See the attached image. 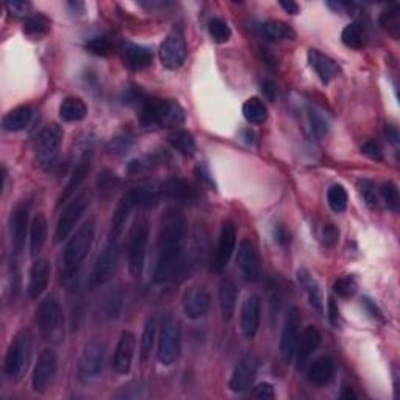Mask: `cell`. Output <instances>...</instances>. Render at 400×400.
<instances>
[{
	"label": "cell",
	"instance_id": "obj_1",
	"mask_svg": "<svg viewBox=\"0 0 400 400\" xmlns=\"http://www.w3.org/2000/svg\"><path fill=\"white\" fill-rule=\"evenodd\" d=\"M187 219L180 213L169 210L163 216L153 268V281L157 285L169 283L179 276L187 246Z\"/></svg>",
	"mask_w": 400,
	"mask_h": 400
},
{
	"label": "cell",
	"instance_id": "obj_2",
	"mask_svg": "<svg viewBox=\"0 0 400 400\" xmlns=\"http://www.w3.org/2000/svg\"><path fill=\"white\" fill-rule=\"evenodd\" d=\"M95 235V220L88 219L83 222L69 241L66 242L64 250L60 258V272L64 280H71L78 276L88 254L93 247Z\"/></svg>",
	"mask_w": 400,
	"mask_h": 400
},
{
	"label": "cell",
	"instance_id": "obj_3",
	"mask_svg": "<svg viewBox=\"0 0 400 400\" xmlns=\"http://www.w3.org/2000/svg\"><path fill=\"white\" fill-rule=\"evenodd\" d=\"M187 121V113L175 100L147 99L141 108L143 127H179Z\"/></svg>",
	"mask_w": 400,
	"mask_h": 400
},
{
	"label": "cell",
	"instance_id": "obj_4",
	"mask_svg": "<svg viewBox=\"0 0 400 400\" xmlns=\"http://www.w3.org/2000/svg\"><path fill=\"white\" fill-rule=\"evenodd\" d=\"M147 242H149V222L144 216H138L133 222L127 240V263L131 277L143 276Z\"/></svg>",
	"mask_w": 400,
	"mask_h": 400
},
{
	"label": "cell",
	"instance_id": "obj_5",
	"mask_svg": "<svg viewBox=\"0 0 400 400\" xmlns=\"http://www.w3.org/2000/svg\"><path fill=\"white\" fill-rule=\"evenodd\" d=\"M32 358V339L28 333H20L14 338L5 355L4 370L6 379L20 380L28 369V363Z\"/></svg>",
	"mask_w": 400,
	"mask_h": 400
},
{
	"label": "cell",
	"instance_id": "obj_6",
	"mask_svg": "<svg viewBox=\"0 0 400 400\" xmlns=\"http://www.w3.org/2000/svg\"><path fill=\"white\" fill-rule=\"evenodd\" d=\"M182 349V327L177 317L166 314L161 321L157 358L163 366H170L179 358Z\"/></svg>",
	"mask_w": 400,
	"mask_h": 400
},
{
	"label": "cell",
	"instance_id": "obj_7",
	"mask_svg": "<svg viewBox=\"0 0 400 400\" xmlns=\"http://www.w3.org/2000/svg\"><path fill=\"white\" fill-rule=\"evenodd\" d=\"M117 264H119V246H117V241L114 238H110L100 250L98 260H95L90 278L91 290H95V288L108 283V281L114 277Z\"/></svg>",
	"mask_w": 400,
	"mask_h": 400
},
{
	"label": "cell",
	"instance_id": "obj_8",
	"mask_svg": "<svg viewBox=\"0 0 400 400\" xmlns=\"http://www.w3.org/2000/svg\"><path fill=\"white\" fill-rule=\"evenodd\" d=\"M91 204V192H81L80 196L71 199V202L66 205L63 210L60 219L57 222V230H55V242H63L64 240L69 238V235L73 232V228L83 218L85 211Z\"/></svg>",
	"mask_w": 400,
	"mask_h": 400
},
{
	"label": "cell",
	"instance_id": "obj_9",
	"mask_svg": "<svg viewBox=\"0 0 400 400\" xmlns=\"http://www.w3.org/2000/svg\"><path fill=\"white\" fill-rule=\"evenodd\" d=\"M61 143H63V131L58 125L52 124L49 127L41 130L35 143L36 161L44 167L54 165L58 157V152H60Z\"/></svg>",
	"mask_w": 400,
	"mask_h": 400
},
{
	"label": "cell",
	"instance_id": "obj_10",
	"mask_svg": "<svg viewBox=\"0 0 400 400\" xmlns=\"http://www.w3.org/2000/svg\"><path fill=\"white\" fill-rule=\"evenodd\" d=\"M105 361V347L99 341L86 343L78 358V375L81 380L90 382L102 374Z\"/></svg>",
	"mask_w": 400,
	"mask_h": 400
},
{
	"label": "cell",
	"instance_id": "obj_11",
	"mask_svg": "<svg viewBox=\"0 0 400 400\" xmlns=\"http://www.w3.org/2000/svg\"><path fill=\"white\" fill-rule=\"evenodd\" d=\"M36 322H38V329L44 339L54 336V333L60 327L61 307L54 294H49L41 300L38 310H36Z\"/></svg>",
	"mask_w": 400,
	"mask_h": 400
},
{
	"label": "cell",
	"instance_id": "obj_12",
	"mask_svg": "<svg viewBox=\"0 0 400 400\" xmlns=\"http://www.w3.org/2000/svg\"><path fill=\"white\" fill-rule=\"evenodd\" d=\"M187 41H184V36L180 32L169 33L160 46V60L169 71L182 68L184 60H187Z\"/></svg>",
	"mask_w": 400,
	"mask_h": 400
},
{
	"label": "cell",
	"instance_id": "obj_13",
	"mask_svg": "<svg viewBox=\"0 0 400 400\" xmlns=\"http://www.w3.org/2000/svg\"><path fill=\"white\" fill-rule=\"evenodd\" d=\"M299 327H300L299 310L295 307H291L286 313L283 330H281V336H280V353L281 358H283V361L288 363V365L294 360L295 344H298V339L300 335Z\"/></svg>",
	"mask_w": 400,
	"mask_h": 400
},
{
	"label": "cell",
	"instance_id": "obj_14",
	"mask_svg": "<svg viewBox=\"0 0 400 400\" xmlns=\"http://www.w3.org/2000/svg\"><path fill=\"white\" fill-rule=\"evenodd\" d=\"M57 353L52 349H44L40 353L32 375V384L36 392H44L49 388L57 372Z\"/></svg>",
	"mask_w": 400,
	"mask_h": 400
},
{
	"label": "cell",
	"instance_id": "obj_15",
	"mask_svg": "<svg viewBox=\"0 0 400 400\" xmlns=\"http://www.w3.org/2000/svg\"><path fill=\"white\" fill-rule=\"evenodd\" d=\"M321 343H322L321 333L316 327H313V325H310V327L303 329V331H300L298 344H295V352H294L295 367H298V370H302L307 366L311 355L319 349Z\"/></svg>",
	"mask_w": 400,
	"mask_h": 400
},
{
	"label": "cell",
	"instance_id": "obj_16",
	"mask_svg": "<svg viewBox=\"0 0 400 400\" xmlns=\"http://www.w3.org/2000/svg\"><path fill=\"white\" fill-rule=\"evenodd\" d=\"M210 293L204 285H194L183 295V310L189 319H200L210 310Z\"/></svg>",
	"mask_w": 400,
	"mask_h": 400
},
{
	"label": "cell",
	"instance_id": "obj_17",
	"mask_svg": "<svg viewBox=\"0 0 400 400\" xmlns=\"http://www.w3.org/2000/svg\"><path fill=\"white\" fill-rule=\"evenodd\" d=\"M135 351H136V341L133 336L131 331H122L121 338L117 341L114 357H113V369L116 374L125 375L130 372L133 358H135Z\"/></svg>",
	"mask_w": 400,
	"mask_h": 400
},
{
	"label": "cell",
	"instance_id": "obj_18",
	"mask_svg": "<svg viewBox=\"0 0 400 400\" xmlns=\"http://www.w3.org/2000/svg\"><path fill=\"white\" fill-rule=\"evenodd\" d=\"M236 264H238V268L246 280L257 281L260 278L261 273L260 258H258V252L250 241L242 240L240 242L238 255H236Z\"/></svg>",
	"mask_w": 400,
	"mask_h": 400
},
{
	"label": "cell",
	"instance_id": "obj_19",
	"mask_svg": "<svg viewBox=\"0 0 400 400\" xmlns=\"http://www.w3.org/2000/svg\"><path fill=\"white\" fill-rule=\"evenodd\" d=\"M163 196L179 205H194L199 200V191L194 184L183 179H170L161 188Z\"/></svg>",
	"mask_w": 400,
	"mask_h": 400
},
{
	"label": "cell",
	"instance_id": "obj_20",
	"mask_svg": "<svg viewBox=\"0 0 400 400\" xmlns=\"http://www.w3.org/2000/svg\"><path fill=\"white\" fill-rule=\"evenodd\" d=\"M260 316H261V302L257 294H250L244 300L241 308V330L246 338H255L260 329Z\"/></svg>",
	"mask_w": 400,
	"mask_h": 400
},
{
	"label": "cell",
	"instance_id": "obj_21",
	"mask_svg": "<svg viewBox=\"0 0 400 400\" xmlns=\"http://www.w3.org/2000/svg\"><path fill=\"white\" fill-rule=\"evenodd\" d=\"M235 247H236V228L232 222L227 220L222 224L220 228L216 261H214V268H216L218 272H222L227 268V264L233 255Z\"/></svg>",
	"mask_w": 400,
	"mask_h": 400
},
{
	"label": "cell",
	"instance_id": "obj_22",
	"mask_svg": "<svg viewBox=\"0 0 400 400\" xmlns=\"http://www.w3.org/2000/svg\"><path fill=\"white\" fill-rule=\"evenodd\" d=\"M49 280H50V266L47 260L38 258V260L33 261L30 272H28V283H27L28 298L33 300L40 299L42 293L46 291V288L49 286Z\"/></svg>",
	"mask_w": 400,
	"mask_h": 400
},
{
	"label": "cell",
	"instance_id": "obj_23",
	"mask_svg": "<svg viewBox=\"0 0 400 400\" xmlns=\"http://www.w3.org/2000/svg\"><path fill=\"white\" fill-rule=\"evenodd\" d=\"M138 206V197H136V189H129L122 197L119 199V202L116 205V210L113 218H111V238L117 240L124 230L125 222H127L131 210Z\"/></svg>",
	"mask_w": 400,
	"mask_h": 400
},
{
	"label": "cell",
	"instance_id": "obj_24",
	"mask_svg": "<svg viewBox=\"0 0 400 400\" xmlns=\"http://www.w3.org/2000/svg\"><path fill=\"white\" fill-rule=\"evenodd\" d=\"M255 377H257V361L252 357L244 358L236 365L230 377V382H228V388H230L233 392H246L252 388V384H254Z\"/></svg>",
	"mask_w": 400,
	"mask_h": 400
},
{
	"label": "cell",
	"instance_id": "obj_25",
	"mask_svg": "<svg viewBox=\"0 0 400 400\" xmlns=\"http://www.w3.org/2000/svg\"><path fill=\"white\" fill-rule=\"evenodd\" d=\"M28 230V210L25 206H18L10 216V233H11V246L14 254H20L25 246Z\"/></svg>",
	"mask_w": 400,
	"mask_h": 400
},
{
	"label": "cell",
	"instance_id": "obj_26",
	"mask_svg": "<svg viewBox=\"0 0 400 400\" xmlns=\"http://www.w3.org/2000/svg\"><path fill=\"white\" fill-rule=\"evenodd\" d=\"M308 63L313 71L317 73V77L321 78L324 85H329L333 78L339 76V66L335 60H331L330 57L324 55L322 52L311 49L308 50Z\"/></svg>",
	"mask_w": 400,
	"mask_h": 400
},
{
	"label": "cell",
	"instance_id": "obj_27",
	"mask_svg": "<svg viewBox=\"0 0 400 400\" xmlns=\"http://www.w3.org/2000/svg\"><path fill=\"white\" fill-rule=\"evenodd\" d=\"M122 60L130 71H143L149 68L153 61L152 50L139 44L127 42L122 49Z\"/></svg>",
	"mask_w": 400,
	"mask_h": 400
},
{
	"label": "cell",
	"instance_id": "obj_28",
	"mask_svg": "<svg viewBox=\"0 0 400 400\" xmlns=\"http://www.w3.org/2000/svg\"><path fill=\"white\" fill-rule=\"evenodd\" d=\"M298 281L302 286L303 293L307 294L310 305L313 307V310H316L319 314H324V295L317 280L311 276L308 269L302 268L298 271Z\"/></svg>",
	"mask_w": 400,
	"mask_h": 400
},
{
	"label": "cell",
	"instance_id": "obj_29",
	"mask_svg": "<svg viewBox=\"0 0 400 400\" xmlns=\"http://www.w3.org/2000/svg\"><path fill=\"white\" fill-rule=\"evenodd\" d=\"M90 169H91V157L90 155H85V157L77 163V166L76 169H73L68 184H66V188L63 189L60 199H58V206L69 202V200L73 197V194H76L78 188L81 187V183L85 182L88 172H90Z\"/></svg>",
	"mask_w": 400,
	"mask_h": 400
},
{
	"label": "cell",
	"instance_id": "obj_30",
	"mask_svg": "<svg viewBox=\"0 0 400 400\" xmlns=\"http://www.w3.org/2000/svg\"><path fill=\"white\" fill-rule=\"evenodd\" d=\"M308 382L316 387H325L335 375V363L330 357H321L311 363L308 367Z\"/></svg>",
	"mask_w": 400,
	"mask_h": 400
},
{
	"label": "cell",
	"instance_id": "obj_31",
	"mask_svg": "<svg viewBox=\"0 0 400 400\" xmlns=\"http://www.w3.org/2000/svg\"><path fill=\"white\" fill-rule=\"evenodd\" d=\"M33 117V110L27 105H22L8 111L2 119V129L5 131H22L28 127V124L32 122Z\"/></svg>",
	"mask_w": 400,
	"mask_h": 400
},
{
	"label": "cell",
	"instance_id": "obj_32",
	"mask_svg": "<svg viewBox=\"0 0 400 400\" xmlns=\"http://www.w3.org/2000/svg\"><path fill=\"white\" fill-rule=\"evenodd\" d=\"M236 299H238V291L232 280H222L219 286V305L220 313L225 321H232L236 310Z\"/></svg>",
	"mask_w": 400,
	"mask_h": 400
},
{
	"label": "cell",
	"instance_id": "obj_33",
	"mask_svg": "<svg viewBox=\"0 0 400 400\" xmlns=\"http://www.w3.org/2000/svg\"><path fill=\"white\" fill-rule=\"evenodd\" d=\"M260 33L266 41L269 42H278L285 40H294L295 32L291 25L285 24L281 20H266L260 27Z\"/></svg>",
	"mask_w": 400,
	"mask_h": 400
},
{
	"label": "cell",
	"instance_id": "obj_34",
	"mask_svg": "<svg viewBox=\"0 0 400 400\" xmlns=\"http://www.w3.org/2000/svg\"><path fill=\"white\" fill-rule=\"evenodd\" d=\"M47 241V219L42 213H38L30 225V255L35 258L40 255L44 244Z\"/></svg>",
	"mask_w": 400,
	"mask_h": 400
},
{
	"label": "cell",
	"instance_id": "obj_35",
	"mask_svg": "<svg viewBox=\"0 0 400 400\" xmlns=\"http://www.w3.org/2000/svg\"><path fill=\"white\" fill-rule=\"evenodd\" d=\"M88 114L86 103L78 98H66L60 105V117L64 122H80Z\"/></svg>",
	"mask_w": 400,
	"mask_h": 400
},
{
	"label": "cell",
	"instance_id": "obj_36",
	"mask_svg": "<svg viewBox=\"0 0 400 400\" xmlns=\"http://www.w3.org/2000/svg\"><path fill=\"white\" fill-rule=\"evenodd\" d=\"M242 114L249 124L261 125L268 121V107L260 98H250L244 102Z\"/></svg>",
	"mask_w": 400,
	"mask_h": 400
},
{
	"label": "cell",
	"instance_id": "obj_37",
	"mask_svg": "<svg viewBox=\"0 0 400 400\" xmlns=\"http://www.w3.org/2000/svg\"><path fill=\"white\" fill-rule=\"evenodd\" d=\"M50 28H52L50 19L41 13H36L25 19L22 30H24L27 36H30V38H40V36L47 35L50 32Z\"/></svg>",
	"mask_w": 400,
	"mask_h": 400
},
{
	"label": "cell",
	"instance_id": "obj_38",
	"mask_svg": "<svg viewBox=\"0 0 400 400\" xmlns=\"http://www.w3.org/2000/svg\"><path fill=\"white\" fill-rule=\"evenodd\" d=\"M169 143L183 155H192L196 152V141L187 130H177L172 135H169Z\"/></svg>",
	"mask_w": 400,
	"mask_h": 400
},
{
	"label": "cell",
	"instance_id": "obj_39",
	"mask_svg": "<svg viewBox=\"0 0 400 400\" xmlns=\"http://www.w3.org/2000/svg\"><path fill=\"white\" fill-rule=\"evenodd\" d=\"M341 40H343L347 47L358 50L365 46V30H363V27L358 22H351L349 25H346L343 33H341Z\"/></svg>",
	"mask_w": 400,
	"mask_h": 400
},
{
	"label": "cell",
	"instance_id": "obj_40",
	"mask_svg": "<svg viewBox=\"0 0 400 400\" xmlns=\"http://www.w3.org/2000/svg\"><path fill=\"white\" fill-rule=\"evenodd\" d=\"M380 25L383 30H387L392 38L399 40V35H400V11H399V6L394 5L391 6L389 10L383 11L380 14Z\"/></svg>",
	"mask_w": 400,
	"mask_h": 400
},
{
	"label": "cell",
	"instance_id": "obj_41",
	"mask_svg": "<svg viewBox=\"0 0 400 400\" xmlns=\"http://www.w3.org/2000/svg\"><path fill=\"white\" fill-rule=\"evenodd\" d=\"M155 335H157V321H155V317H149L144 325L143 336H141L139 351H141V358H143V361H146L151 357V352L153 349V343H155Z\"/></svg>",
	"mask_w": 400,
	"mask_h": 400
},
{
	"label": "cell",
	"instance_id": "obj_42",
	"mask_svg": "<svg viewBox=\"0 0 400 400\" xmlns=\"http://www.w3.org/2000/svg\"><path fill=\"white\" fill-rule=\"evenodd\" d=\"M347 191L344 189L343 184H333L327 191V202L330 205L331 211L335 213H343L347 208Z\"/></svg>",
	"mask_w": 400,
	"mask_h": 400
},
{
	"label": "cell",
	"instance_id": "obj_43",
	"mask_svg": "<svg viewBox=\"0 0 400 400\" xmlns=\"http://www.w3.org/2000/svg\"><path fill=\"white\" fill-rule=\"evenodd\" d=\"M208 33L213 38V41H216L219 44L227 42L232 38V28L228 27L227 22L220 18H213L208 22Z\"/></svg>",
	"mask_w": 400,
	"mask_h": 400
},
{
	"label": "cell",
	"instance_id": "obj_44",
	"mask_svg": "<svg viewBox=\"0 0 400 400\" xmlns=\"http://www.w3.org/2000/svg\"><path fill=\"white\" fill-rule=\"evenodd\" d=\"M85 47L93 55L108 57L113 52V42H111L108 36H93L91 40L86 41Z\"/></svg>",
	"mask_w": 400,
	"mask_h": 400
},
{
	"label": "cell",
	"instance_id": "obj_45",
	"mask_svg": "<svg viewBox=\"0 0 400 400\" xmlns=\"http://www.w3.org/2000/svg\"><path fill=\"white\" fill-rule=\"evenodd\" d=\"M136 189V197H138V206L143 208H152V206L158 205L161 192L158 188L153 187H139Z\"/></svg>",
	"mask_w": 400,
	"mask_h": 400
},
{
	"label": "cell",
	"instance_id": "obj_46",
	"mask_svg": "<svg viewBox=\"0 0 400 400\" xmlns=\"http://www.w3.org/2000/svg\"><path fill=\"white\" fill-rule=\"evenodd\" d=\"M380 196L382 200L387 205V208L391 211H397L399 210V202H400V196H399V189L392 182H387L382 184L380 188Z\"/></svg>",
	"mask_w": 400,
	"mask_h": 400
},
{
	"label": "cell",
	"instance_id": "obj_47",
	"mask_svg": "<svg viewBox=\"0 0 400 400\" xmlns=\"http://www.w3.org/2000/svg\"><path fill=\"white\" fill-rule=\"evenodd\" d=\"M333 293L343 299L352 298V295L357 293V281L351 276L339 277L335 283H333Z\"/></svg>",
	"mask_w": 400,
	"mask_h": 400
},
{
	"label": "cell",
	"instance_id": "obj_48",
	"mask_svg": "<svg viewBox=\"0 0 400 400\" xmlns=\"http://www.w3.org/2000/svg\"><path fill=\"white\" fill-rule=\"evenodd\" d=\"M358 192L370 210H375L379 206V194H377L375 184L372 182L361 180L358 183Z\"/></svg>",
	"mask_w": 400,
	"mask_h": 400
},
{
	"label": "cell",
	"instance_id": "obj_49",
	"mask_svg": "<svg viewBox=\"0 0 400 400\" xmlns=\"http://www.w3.org/2000/svg\"><path fill=\"white\" fill-rule=\"evenodd\" d=\"M5 8L14 18L27 19L28 13H30L33 8V5L30 2H27V0H8V2L5 4Z\"/></svg>",
	"mask_w": 400,
	"mask_h": 400
},
{
	"label": "cell",
	"instance_id": "obj_50",
	"mask_svg": "<svg viewBox=\"0 0 400 400\" xmlns=\"http://www.w3.org/2000/svg\"><path fill=\"white\" fill-rule=\"evenodd\" d=\"M310 122H311V130H313L317 138H322L325 133L329 131L327 121H325L317 111H310Z\"/></svg>",
	"mask_w": 400,
	"mask_h": 400
},
{
	"label": "cell",
	"instance_id": "obj_51",
	"mask_svg": "<svg viewBox=\"0 0 400 400\" xmlns=\"http://www.w3.org/2000/svg\"><path fill=\"white\" fill-rule=\"evenodd\" d=\"M361 152L366 155L367 158L370 160H375V161H382L383 160V151L379 143H375V141H367V143L363 144L361 147Z\"/></svg>",
	"mask_w": 400,
	"mask_h": 400
},
{
	"label": "cell",
	"instance_id": "obj_52",
	"mask_svg": "<svg viewBox=\"0 0 400 400\" xmlns=\"http://www.w3.org/2000/svg\"><path fill=\"white\" fill-rule=\"evenodd\" d=\"M250 396L255 399H273L276 397V389H273L271 383L263 382L260 384H257V387L252 389Z\"/></svg>",
	"mask_w": 400,
	"mask_h": 400
},
{
	"label": "cell",
	"instance_id": "obj_53",
	"mask_svg": "<svg viewBox=\"0 0 400 400\" xmlns=\"http://www.w3.org/2000/svg\"><path fill=\"white\" fill-rule=\"evenodd\" d=\"M322 238H324V244L325 246H335V244L338 242L339 240V230L338 228L333 225V224H329V225H325L324 228V233H322Z\"/></svg>",
	"mask_w": 400,
	"mask_h": 400
},
{
	"label": "cell",
	"instance_id": "obj_54",
	"mask_svg": "<svg viewBox=\"0 0 400 400\" xmlns=\"http://www.w3.org/2000/svg\"><path fill=\"white\" fill-rule=\"evenodd\" d=\"M130 146H131V139L129 136H116L113 141H111V147H113L114 153L127 152Z\"/></svg>",
	"mask_w": 400,
	"mask_h": 400
},
{
	"label": "cell",
	"instance_id": "obj_55",
	"mask_svg": "<svg viewBox=\"0 0 400 400\" xmlns=\"http://www.w3.org/2000/svg\"><path fill=\"white\" fill-rule=\"evenodd\" d=\"M261 90H263V94H264V98L273 102L277 98V86L276 83H273L272 80H264L263 83H261Z\"/></svg>",
	"mask_w": 400,
	"mask_h": 400
},
{
	"label": "cell",
	"instance_id": "obj_56",
	"mask_svg": "<svg viewBox=\"0 0 400 400\" xmlns=\"http://www.w3.org/2000/svg\"><path fill=\"white\" fill-rule=\"evenodd\" d=\"M361 303L365 305V308L369 311L370 316H374L375 319H380V321H384V317H383V313H382V310L375 305V303L370 300L369 298H363L361 299Z\"/></svg>",
	"mask_w": 400,
	"mask_h": 400
},
{
	"label": "cell",
	"instance_id": "obj_57",
	"mask_svg": "<svg viewBox=\"0 0 400 400\" xmlns=\"http://www.w3.org/2000/svg\"><path fill=\"white\" fill-rule=\"evenodd\" d=\"M329 321L331 322L333 327H338L339 324V308H338V303L329 299Z\"/></svg>",
	"mask_w": 400,
	"mask_h": 400
},
{
	"label": "cell",
	"instance_id": "obj_58",
	"mask_svg": "<svg viewBox=\"0 0 400 400\" xmlns=\"http://www.w3.org/2000/svg\"><path fill=\"white\" fill-rule=\"evenodd\" d=\"M384 136L389 141L391 144H397L399 143V130L394 127V125H387L384 127Z\"/></svg>",
	"mask_w": 400,
	"mask_h": 400
},
{
	"label": "cell",
	"instance_id": "obj_59",
	"mask_svg": "<svg viewBox=\"0 0 400 400\" xmlns=\"http://www.w3.org/2000/svg\"><path fill=\"white\" fill-rule=\"evenodd\" d=\"M280 6L283 8L288 14H298L299 13V5L293 2V0H281L280 2Z\"/></svg>",
	"mask_w": 400,
	"mask_h": 400
},
{
	"label": "cell",
	"instance_id": "obj_60",
	"mask_svg": "<svg viewBox=\"0 0 400 400\" xmlns=\"http://www.w3.org/2000/svg\"><path fill=\"white\" fill-rule=\"evenodd\" d=\"M276 240L280 242V244H286L288 242V233L285 232V228L283 227H277V230H276Z\"/></svg>",
	"mask_w": 400,
	"mask_h": 400
},
{
	"label": "cell",
	"instance_id": "obj_61",
	"mask_svg": "<svg viewBox=\"0 0 400 400\" xmlns=\"http://www.w3.org/2000/svg\"><path fill=\"white\" fill-rule=\"evenodd\" d=\"M343 397H344V399H346V397H347V399H349V397L355 399V397H357V396H355V394H353L352 389H349V391H347V392H346V394H343Z\"/></svg>",
	"mask_w": 400,
	"mask_h": 400
}]
</instances>
